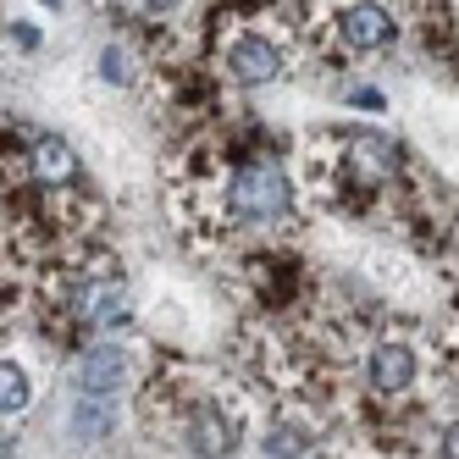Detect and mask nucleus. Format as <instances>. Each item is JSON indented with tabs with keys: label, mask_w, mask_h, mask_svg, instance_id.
<instances>
[{
	"label": "nucleus",
	"mask_w": 459,
	"mask_h": 459,
	"mask_svg": "<svg viewBox=\"0 0 459 459\" xmlns=\"http://www.w3.org/2000/svg\"><path fill=\"white\" fill-rule=\"evenodd\" d=\"M221 216L238 227H277L293 216V183L277 160H238L221 183Z\"/></svg>",
	"instance_id": "f257e3e1"
},
{
	"label": "nucleus",
	"mask_w": 459,
	"mask_h": 459,
	"mask_svg": "<svg viewBox=\"0 0 459 459\" xmlns=\"http://www.w3.org/2000/svg\"><path fill=\"white\" fill-rule=\"evenodd\" d=\"M178 437L194 459H233L244 448V420L227 410L221 399H188Z\"/></svg>",
	"instance_id": "f03ea898"
},
{
	"label": "nucleus",
	"mask_w": 459,
	"mask_h": 459,
	"mask_svg": "<svg viewBox=\"0 0 459 459\" xmlns=\"http://www.w3.org/2000/svg\"><path fill=\"white\" fill-rule=\"evenodd\" d=\"M221 67L238 89H266V83H277L288 73V50H282L277 34H266V28H244V34L227 39Z\"/></svg>",
	"instance_id": "7ed1b4c3"
},
{
	"label": "nucleus",
	"mask_w": 459,
	"mask_h": 459,
	"mask_svg": "<svg viewBox=\"0 0 459 459\" xmlns=\"http://www.w3.org/2000/svg\"><path fill=\"white\" fill-rule=\"evenodd\" d=\"M73 316L89 326V333H117V326L134 321V288H127L117 272L83 277L73 288Z\"/></svg>",
	"instance_id": "20e7f679"
},
{
	"label": "nucleus",
	"mask_w": 459,
	"mask_h": 459,
	"mask_svg": "<svg viewBox=\"0 0 459 459\" xmlns=\"http://www.w3.org/2000/svg\"><path fill=\"white\" fill-rule=\"evenodd\" d=\"M73 382L83 393H100V399H117V393H127L139 382V354L127 349V343H89L78 354V366H73Z\"/></svg>",
	"instance_id": "39448f33"
},
{
	"label": "nucleus",
	"mask_w": 459,
	"mask_h": 459,
	"mask_svg": "<svg viewBox=\"0 0 459 459\" xmlns=\"http://www.w3.org/2000/svg\"><path fill=\"white\" fill-rule=\"evenodd\" d=\"M333 39L349 56H377L399 39V17H393L382 0H343V12L333 22Z\"/></svg>",
	"instance_id": "423d86ee"
},
{
	"label": "nucleus",
	"mask_w": 459,
	"mask_h": 459,
	"mask_svg": "<svg viewBox=\"0 0 459 459\" xmlns=\"http://www.w3.org/2000/svg\"><path fill=\"white\" fill-rule=\"evenodd\" d=\"M366 382L382 399H404V393L420 382V349L410 338H377L366 349Z\"/></svg>",
	"instance_id": "0eeeda50"
},
{
	"label": "nucleus",
	"mask_w": 459,
	"mask_h": 459,
	"mask_svg": "<svg viewBox=\"0 0 459 459\" xmlns=\"http://www.w3.org/2000/svg\"><path fill=\"white\" fill-rule=\"evenodd\" d=\"M28 172L39 188H78L83 183V155L61 134H34L28 139Z\"/></svg>",
	"instance_id": "6e6552de"
},
{
	"label": "nucleus",
	"mask_w": 459,
	"mask_h": 459,
	"mask_svg": "<svg viewBox=\"0 0 459 459\" xmlns=\"http://www.w3.org/2000/svg\"><path fill=\"white\" fill-rule=\"evenodd\" d=\"M111 426H117V399L83 393V399L73 404V437H78V443H100V437H111Z\"/></svg>",
	"instance_id": "1a4fd4ad"
},
{
	"label": "nucleus",
	"mask_w": 459,
	"mask_h": 459,
	"mask_svg": "<svg viewBox=\"0 0 459 459\" xmlns=\"http://www.w3.org/2000/svg\"><path fill=\"white\" fill-rule=\"evenodd\" d=\"M260 448H266L272 459H310V454H316V437H310L305 420H266Z\"/></svg>",
	"instance_id": "9d476101"
},
{
	"label": "nucleus",
	"mask_w": 459,
	"mask_h": 459,
	"mask_svg": "<svg viewBox=\"0 0 459 459\" xmlns=\"http://www.w3.org/2000/svg\"><path fill=\"white\" fill-rule=\"evenodd\" d=\"M28 404H34V382H28V371L17 366V359H0V415H22Z\"/></svg>",
	"instance_id": "9b49d317"
},
{
	"label": "nucleus",
	"mask_w": 459,
	"mask_h": 459,
	"mask_svg": "<svg viewBox=\"0 0 459 459\" xmlns=\"http://www.w3.org/2000/svg\"><path fill=\"white\" fill-rule=\"evenodd\" d=\"M188 0H122L127 17H144V22H160V17H178Z\"/></svg>",
	"instance_id": "f8f14e48"
},
{
	"label": "nucleus",
	"mask_w": 459,
	"mask_h": 459,
	"mask_svg": "<svg viewBox=\"0 0 459 459\" xmlns=\"http://www.w3.org/2000/svg\"><path fill=\"white\" fill-rule=\"evenodd\" d=\"M100 73H106L111 83H127V61H122V45H106V50H100Z\"/></svg>",
	"instance_id": "ddd939ff"
},
{
	"label": "nucleus",
	"mask_w": 459,
	"mask_h": 459,
	"mask_svg": "<svg viewBox=\"0 0 459 459\" xmlns=\"http://www.w3.org/2000/svg\"><path fill=\"white\" fill-rule=\"evenodd\" d=\"M437 459H459V415L443 420V432H437Z\"/></svg>",
	"instance_id": "4468645a"
},
{
	"label": "nucleus",
	"mask_w": 459,
	"mask_h": 459,
	"mask_svg": "<svg viewBox=\"0 0 459 459\" xmlns=\"http://www.w3.org/2000/svg\"><path fill=\"white\" fill-rule=\"evenodd\" d=\"M0 459H22V448H17V437H6V432H0Z\"/></svg>",
	"instance_id": "2eb2a0df"
}]
</instances>
